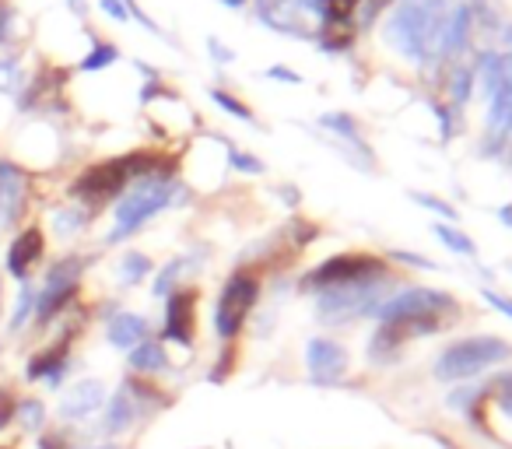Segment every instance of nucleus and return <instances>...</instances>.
Listing matches in <instances>:
<instances>
[{
    "instance_id": "1",
    "label": "nucleus",
    "mask_w": 512,
    "mask_h": 449,
    "mask_svg": "<svg viewBox=\"0 0 512 449\" xmlns=\"http://www.w3.org/2000/svg\"><path fill=\"white\" fill-rule=\"evenodd\" d=\"M453 313L456 299L449 292H435V288H407V292L379 302V334L372 341V355L379 348H383V355H390V351H397L411 337L435 334L442 327V316Z\"/></svg>"
},
{
    "instance_id": "2",
    "label": "nucleus",
    "mask_w": 512,
    "mask_h": 449,
    "mask_svg": "<svg viewBox=\"0 0 512 449\" xmlns=\"http://www.w3.org/2000/svg\"><path fill=\"white\" fill-rule=\"evenodd\" d=\"M505 358H512V344L502 337H463L435 358V376L442 383H460V379H474L477 372L491 369Z\"/></svg>"
},
{
    "instance_id": "3",
    "label": "nucleus",
    "mask_w": 512,
    "mask_h": 449,
    "mask_svg": "<svg viewBox=\"0 0 512 449\" xmlns=\"http://www.w3.org/2000/svg\"><path fill=\"white\" fill-rule=\"evenodd\" d=\"M172 197H176V183L172 179H141L137 190H130L116 204V225L109 232V243H120V239L134 236L144 221H151L158 211H165L172 204Z\"/></svg>"
},
{
    "instance_id": "4",
    "label": "nucleus",
    "mask_w": 512,
    "mask_h": 449,
    "mask_svg": "<svg viewBox=\"0 0 512 449\" xmlns=\"http://www.w3.org/2000/svg\"><path fill=\"white\" fill-rule=\"evenodd\" d=\"M256 299H260V281L246 271L232 274L225 281V288H221L218 309H214V330H218V337L232 341L242 330V323H246V316L253 313Z\"/></svg>"
},
{
    "instance_id": "5",
    "label": "nucleus",
    "mask_w": 512,
    "mask_h": 449,
    "mask_svg": "<svg viewBox=\"0 0 512 449\" xmlns=\"http://www.w3.org/2000/svg\"><path fill=\"white\" fill-rule=\"evenodd\" d=\"M372 278H386V264L369 253H344V257H330L327 264H320L302 288H316V292H327V288H341V285H358V281H372Z\"/></svg>"
},
{
    "instance_id": "6",
    "label": "nucleus",
    "mask_w": 512,
    "mask_h": 449,
    "mask_svg": "<svg viewBox=\"0 0 512 449\" xmlns=\"http://www.w3.org/2000/svg\"><path fill=\"white\" fill-rule=\"evenodd\" d=\"M383 281L386 278H372V281H358V285H341V288H327L320 295V316L330 323H344L355 320V316L376 313L379 309V295H383Z\"/></svg>"
},
{
    "instance_id": "7",
    "label": "nucleus",
    "mask_w": 512,
    "mask_h": 449,
    "mask_svg": "<svg viewBox=\"0 0 512 449\" xmlns=\"http://www.w3.org/2000/svg\"><path fill=\"white\" fill-rule=\"evenodd\" d=\"M484 78H488V99L491 130L505 134L512 130V53L509 57H488L484 60Z\"/></svg>"
},
{
    "instance_id": "8",
    "label": "nucleus",
    "mask_w": 512,
    "mask_h": 449,
    "mask_svg": "<svg viewBox=\"0 0 512 449\" xmlns=\"http://www.w3.org/2000/svg\"><path fill=\"white\" fill-rule=\"evenodd\" d=\"M306 365H309L313 383L334 386L348 376V351L337 341H330V337H313L306 348Z\"/></svg>"
},
{
    "instance_id": "9",
    "label": "nucleus",
    "mask_w": 512,
    "mask_h": 449,
    "mask_svg": "<svg viewBox=\"0 0 512 449\" xmlns=\"http://www.w3.org/2000/svg\"><path fill=\"white\" fill-rule=\"evenodd\" d=\"M197 292L186 288V292H172L169 306H165V337L176 344H190L193 341V327H197Z\"/></svg>"
},
{
    "instance_id": "10",
    "label": "nucleus",
    "mask_w": 512,
    "mask_h": 449,
    "mask_svg": "<svg viewBox=\"0 0 512 449\" xmlns=\"http://www.w3.org/2000/svg\"><path fill=\"white\" fill-rule=\"evenodd\" d=\"M25 200H29V176L18 165L0 162V225L22 218Z\"/></svg>"
},
{
    "instance_id": "11",
    "label": "nucleus",
    "mask_w": 512,
    "mask_h": 449,
    "mask_svg": "<svg viewBox=\"0 0 512 449\" xmlns=\"http://www.w3.org/2000/svg\"><path fill=\"white\" fill-rule=\"evenodd\" d=\"M43 253H46L43 229H36V225H32V229H25L22 236L11 243V250H8V274H15L18 281H25L32 267L43 260Z\"/></svg>"
},
{
    "instance_id": "12",
    "label": "nucleus",
    "mask_w": 512,
    "mask_h": 449,
    "mask_svg": "<svg viewBox=\"0 0 512 449\" xmlns=\"http://www.w3.org/2000/svg\"><path fill=\"white\" fill-rule=\"evenodd\" d=\"M106 400V390H102L99 379H85V383L71 386V390L60 397V418L67 421H78L85 414H95Z\"/></svg>"
},
{
    "instance_id": "13",
    "label": "nucleus",
    "mask_w": 512,
    "mask_h": 449,
    "mask_svg": "<svg viewBox=\"0 0 512 449\" xmlns=\"http://www.w3.org/2000/svg\"><path fill=\"white\" fill-rule=\"evenodd\" d=\"M148 341V320H141V316L134 313H116L113 320H109V344L113 348H130L134 351L137 344Z\"/></svg>"
},
{
    "instance_id": "14",
    "label": "nucleus",
    "mask_w": 512,
    "mask_h": 449,
    "mask_svg": "<svg viewBox=\"0 0 512 449\" xmlns=\"http://www.w3.org/2000/svg\"><path fill=\"white\" fill-rule=\"evenodd\" d=\"M67 372V341L57 344L53 351H46V355H36L29 362V379H50L53 386H60V379H64Z\"/></svg>"
},
{
    "instance_id": "15",
    "label": "nucleus",
    "mask_w": 512,
    "mask_h": 449,
    "mask_svg": "<svg viewBox=\"0 0 512 449\" xmlns=\"http://www.w3.org/2000/svg\"><path fill=\"white\" fill-rule=\"evenodd\" d=\"M130 365H134L137 372H162L165 365V348L158 341H144L137 344L134 351H130Z\"/></svg>"
},
{
    "instance_id": "16",
    "label": "nucleus",
    "mask_w": 512,
    "mask_h": 449,
    "mask_svg": "<svg viewBox=\"0 0 512 449\" xmlns=\"http://www.w3.org/2000/svg\"><path fill=\"white\" fill-rule=\"evenodd\" d=\"M435 236H439V243H446L453 253H460V257H477V246H474V239L470 236H463L460 229H453V225H435Z\"/></svg>"
},
{
    "instance_id": "17",
    "label": "nucleus",
    "mask_w": 512,
    "mask_h": 449,
    "mask_svg": "<svg viewBox=\"0 0 512 449\" xmlns=\"http://www.w3.org/2000/svg\"><path fill=\"white\" fill-rule=\"evenodd\" d=\"M148 271H151V260L144 253H127L120 264V281L123 285H137V281H144Z\"/></svg>"
},
{
    "instance_id": "18",
    "label": "nucleus",
    "mask_w": 512,
    "mask_h": 449,
    "mask_svg": "<svg viewBox=\"0 0 512 449\" xmlns=\"http://www.w3.org/2000/svg\"><path fill=\"white\" fill-rule=\"evenodd\" d=\"M113 60H120V50H116L113 43H99L85 60H81V71H102V67H109Z\"/></svg>"
},
{
    "instance_id": "19",
    "label": "nucleus",
    "mask_w": 512,
    "mask_h": 449,
    "mask_svg": "<svg viewBox=\"0 0 512 449\" xmlns=\"http://www.w3.org/2000/svg\"><path fill=\"white\" fill-rule=\"evenodd\" d=\"M85 225V211H71V207H64V211L53 214V229H57V236H74V232Z\"/></svg>"
},
{
    "instance_id": "20",
    "label": "nucleus",
    "mask_w": 512,
    "mask_h": 449,
    "mask_svg": "<svg viewBox=\"0 0 512 449\" xmlns=\"http://www.w3.org/2000/svg\"><path fill=\"white\" fill-rule=\"evenodd\" d=\"M15 418L22 421L25 428H39L43 425V404H39V400H25V404H18Z\"/></svg>"
},
{
    "instance_id": "21",
    "label": "nucleus",
    "mask_w": 512,
    "mask_h": 449,
    "mask_svg": "<svg viewBox=\"0 0 512 449\" xmlns=\"http://www.w3.org/2000/svg\"><path fill=\"white\" fill-rule=\"evenodd\" d=\"M323 127H330V130H337V134L351 137V141H355L358 148H362V141H358V130H355V123H351L344 113H330V116H323Z\"/></svg>"
},
{
    "instance_id": "22",
    "label": "nucleus",
    "mask_w": 512,
    "mask_h": 449,
    "mask_svg": "<svg viewBox=\"0 0 512 449\" xmlns=\"http://www.w3.org/2000/svg\"><path fill=\"white\" fill-rule=\"evenodd\" d=\"M211 99H214V102H218V106H221V109H225V113L239 116V120H253V116H249V109H246V106H242V102H239V99H232V95H228V92H221V88H214V92H211Z\"/></svg>"
},
{
    "instance_id": "23",
    "label": "nucleus",
    "mask_w": 512,
    "mask_h": 449,
    "mask_svg": "<svg viewBox=\"0 0 512 449\" xmlns=\"http://www.w3.org/2000/svg\"><path fill=\"white\" fill-rule=\"evenodd\" d=\"M32 306H36V292H32L29 285H22V295H18V309H15V320H11V327H22L25 320H29Z\"/></svg>"
},
{
    "instance_id": "24",
    "label": "nucleus",
    "mask_w": 512,
    "mask_h": 449,
    "mask_svg": "<svg viewBox=\"0 0 512 449\" xmlns=\"http://www.w3.org/2000/svg\"><path fill=\"white\" fill-rule=\"evenodd\" d=\"M228 158H232V165L239 172H249V176H256V172H264V162H256L253 155H242V151L228 148Z\"/></svg>"
},
{
    "instance_id": "25",
    "label": "nucleus",
    "mask_w": 512,
    "mask_h": 449,
    "mask_svg": "<svg viewBox=\"0 0 512 449\" xmlns=\"http://www.w3.org/2000/svg\"><path fill=\"white\" fill-rule=\"evenodd\" d=\"M179 271H183V260H172V264L165 267L162 274H158V281H155V292H158V295H169V288H172V281L179 278Z\"/></svg>"
},
{
    "instance_id": "26",
    "label": "nucleus",
    "mask_w": 512,
    "mask_h": 449,
    "mask_svg": "<svg viewBox=\"0 0 512 449\" xmlns=\"http://www.w3.org/2000/svg\"><path fill=\"white\" fill-rule=\"evenodd\" d=\"M15 411H18V400L8 390H0V428H8L15 421Z\"/></svg>"
},
{
    "instance_id": "27",
    "label": "nucleus",
    "mask_w": 512,
    "mask_h": 449,
    "mask_svg": "<svg viewBox=\"0 0 512 449\" xmlns=\"http://www.w3.org/2000/svg\"><path fill=\"white\" fill-rule=\"evenodd\" d=\"M414 200H418V204H425V207H432V211H439L442 218H449V221L456 218V211H453V207H449V204H442L439 197H428V193H414Z\"/></svg>"
},
{
    "instance_id": "28",
    "label": "nucleus",
    "mask_w": 512,
    "mask_h": 449,
    "mask_svg": "<svg viewBox=\"0 0 512 449\" xmlns=\"http://www.w3.org/2000/svg\"><path fill=\"white\" fill-rule=\"evenodd\" d=\"M102 4V11H106L109 18H116V22H127L130 18V11H127V4L123 0H99Z\"/></svg>"
},
{
    "instance_id": "29",
    "label": "nucleus",
    "mask_w": 512,
    "mask_h": 449,
    "mask_svg": "<svg viewBox=\"0 0 512 449\" xmlns=\"http://www.w3.org/2000/svg\"><path fill=\"white\" fill-rule=\"evenodd\" d=\"M484 299H488V306H495L498 313H505L512 320V299H505V295L491 292V288H484Z\"/></svg>"
},
{
    "instance_id": "30",
    "label": "nucleus",
    "mask_w": 512,
    "mask_h": 449,
    "mask_svg": "<svg viewBox=\"0 0 512 449\" xmlns=\"http://www.w3.org/2000/svg\"><path fill=\"white\" fill-rule=\"evenodd\" d=\"M18 78V60H0V88L15 85Z\"/></svg>"
},
{
    "instance_id": "31",
    "label": "nucleus",
    "mask_w": 512,
    "mask_h": 449,
    "mask_svg": "<svg viewBox=\"0 0 512 449\" xmlns=\"http://www.w3.org/2000/svg\"><path fill=\"white\" fill-rule=\"evenodd\" d=\"M207 46H211V53L218 57V64H232V60H235V53L225 50V46H221L218 39H207Z\"/></svg>"
},
{
    "instance_id": "32",
    "label": "nucleus",
    "mask_w": 512,
    "mask_h": 449,
    "mask_svg": "<svg viewBox=\"0 0 512 449\" xmlns=\"http://www.w3.org/2000/svg\"><path fill=\"white\" fill-rule=\"evenodd\" d=\"M271 78H281V81H292V85H299V74H292V71H285V67H271Z\"/></svg>"
},
{
    "instance_id": "33",
    "label": "nucleus",
    "mask_w": 512,
    "mask_h": 449,
    "mask_svg": "<svg viewBox=\"0 0 512 449\" xmlns=\"http://www.w3.org/2000/svg\"><path fill=\"white\" fill-rule=\"evenodd\" d=\"M39 449H64V439H60V435H46V439L39 442Z\"/></svg>"
},
{
    "instance_id": "34",
    "label": "nucleus",
    "mask_w": 512,
    "mask_h": 449,
    "mask_svg": "<svg viewBox=\"0 0 512 449\" xmlns=\"http://www.w3.org/2000/svg\"><path fill=\"white\" fill-rule=\"evenodd\" d=\"M8 22H11V11H0V43L8 36Z\"/></svg>"
},
{
    "instance_id": "35",
    "label": "nucleus",
    "mask_w": 512,
    "mask_h": 449,
    "mask_svg": "<svg viewBox=\"0 0 512 449\" xmlns=\"http://www.w3.org/2000/svg\"><path fill=\"white\" fill-rule=\"evenodd\" d=\"M71 8L78 11V15H85V4H81V0H71Z\"/></svg>"
},
{
    "instance_id": "36",
    "label": "nucleus",
    "mask_w": 512,
    "mask_h": 449,
    "mask_svg": "<svg viewBox=\"0 0 512 449\" xmlns=\"http://www.w3.org/2000/svg\"><path fill=\"white\" fill-rule=\"evenodd\" d=\"M221 4H228V8H242L246 0H221Z\"/></svg>"
},
{
    "instance_id": "37",
    "label": "nucleus",
    "mask_w": 512,
    "mask_h": 449,
    "mask_svg": "<svg viewBox=\"0 0 512 449\" xmlns=\"http://www.w3.org/2000/svg\"><path fill=\"white\" fill-rule=\"evenodd\" d=\"M95 449H116V446H95Z\"/></svg>"
}]
</instances>
